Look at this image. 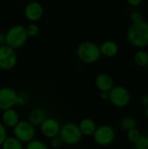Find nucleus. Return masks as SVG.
Instances as JSON below:
<instances>
[{
    "label": "nucleus",
    "instance_id": "nucleus-1",
    "mask_svg": "<svg viewBox=\"0 0 148 149\" xmlns=\"http://www.w3.org/2000/svg\"><path fill=\"white\" fill-rule=\"evenodd\" d=\"M128 43L136 48H144L148 45V22L143 20L139 24H132L126 31Z\"/></svg>",
    "mask_w": 148,
    "mask_h": 149
},
{
    "label": "nucleus",
    "instance_id": "nucleus-2",
    "mask_svg": "<svg viewBox=\"0 0 148 149\" xmlns=\"http://www.w3.org/2000/svg\"><path fill=\"white\" fill-rule=\"evenodd\" d=\"M77 56L84 64H94L99 61L101 57L99 46L92 41H84L77 47Z\"/></svg>",
    "mask_w": 148,
    "mask_h": 149
},
{
    "label": "nucleus",
    "instance_id": "nucleus-3",
    "mask_svg": "<svg viewBox=\"0 0 148 149\" xmlns=\"http://www.w3.org/2000/svg\"><path fill=\"white\" fill-rule=\"evenodd\" d=\"M28 38L25 26L23 24H14L5 32V45L15 50L23 47Z\"/></svg>",
    "mask_w": 148,
    "mask_h": 149
},
{
    "label": "nucleus",
    "instance_id": "nucleus-4",
    "mask_svg": "<svg viewBox=\"0 0 148 149\" xmlns=\"http://www.w3.org/2000/svg\"><path fill=\"white\" fill-rule=\"evenodd\" d=\"M58 136L62 140L63 143L68 146L79 144L83 138L79 125L74 122H67L61 126Z\"/></svg>",
    "mask_w": 148,
    "mask_h": 149
},
{
    "label": "nucleus",
    "instance_id": "nucleus-5",
    "mask_svg": "<svg viewBox=\"0 0 148 149\" xmlns=\"http://www.w3.org/2000/svg\"><path fill=\"white\" fill-rule=\"evenodd\" d=\"M131 93L123 86H114L109 92V101L116 107L123 108L131 102Z\"/></svg>",
    "mask_w": 148,
    "mask_h": 149
},
{
    "label": "nucleus",
    "instance_id": "nucleus-6",
    "mask_svg": "<svg viewBox=\"0 0 148 149\" xmlns=\"http://www.w3.org/2000/svg\"><path fill=\"white\" fill-rule=\"evenodd\" d=\"M13 136L23 144H27L35 139L36 128L27 120H20L12 128Z\"/></svg>",
    "mask_w": 148,
    "mask_h": 149
},
{
    "label": "nucleus",
    "instance_id": "nucleus-7",
    "mask_svg": "<svg viewBox=\"0 0 148 149\" xmlns=\"http://www.w3.org/2000/svg\"><path fill=\"white\" fill-rule=\"evenodd\" d=\"M94 142L100 147H107L113 143L116 139V131L110 125H101L97 127L93 135Z\"/></svg>",
    "mask_w": 148,
    "mask_h": 149
},
{
    "label": "nucleus",
    "instance_id": "nucleus-8",
    "mask_svg": "<svg viewBox=\"0 0 148 149\" xmlns=\"http://www.w3.org/2000/svg\"><path fill=\"white\" fill-rule=\"evenodd\" d=\"M17 64V54L15 49L3 45L0 46V69L10 71Z\"/></svg>",
    "mask_w": 148,
    "mask_h": 149
},
{
    "label": "nucleus",
    "instance_id": "nucleus-9",
    "mask_svg": "<svg viewBox=\"0 0 148 149\" xmlns=\"http://www.w3.org/2000/svg\"><path fill=\"white\" fill-rule=\"evenodd\" d=\"M24 14L30 23H37L44 15V7L38 1H31L24 6Z\"/></svg>",
    "mask_w": 148,
    "mask_h": 149
},
{
    "label": "nucleus",
    "instance_id": "nucleus-10",
    "mask_svg": "<svg viewBox=\"0 0 148 149\" xmlns=\"http://www.w3.org/2000/svg\"><path fill=\"white\" fill-rule=\"evenodd\" d=\"M17 93L11 87L3 86L0 88V111L14 108Z\"/></svg>",
    "mask_w": 148,
    "mask_h": 149
},
{
    "label": "nucleus",
    "instance_id": "nucleus-11",
    "mask_svg": "<svg viewBox=\"0 0 148 149\" xmlns=\"http://www.w3.org/2000/svg\"><path fill=\"white\" fill-rule=\"evenodd\" d=\"M60 127L61 125L54 118H46L39 126L40 132L43 134V136L49 140L56 136H58Z\"/></svg>",
    "mask_w": 148,
    "mask_h": 149
},
{
    "label": "nucleus",
    "instance_id": "nucleus-12",
    "mask_svg": "<svg viewBox=\"0 0 148 149\" xmlns=\"http://www.w3.org/2000/svg\"><path fill=\"white\" fill-rule=\"evenodd\" d=\"M95 86L99 92H110L114 86L113 79L107 73H99L95 78Z\"/></svg>",
    "mask_w": 148,
    "mask_h": 149
},
{
    "label": "nucleus",
    "instance_id": "nucleus-13",
    "mask_svg": "<svg viewBox=\"0 0 148 149\" xmlns=\"http://www.w3.org/2000/svg\"><path fill=\"white\" fill-rule=\"evenodd\" d=\"M1 120L5 127L13 128L20 121V118L17 110H15L14 108H10L3 111Z\"/></svg>",
    "mask_w": 148,
    "mask_h": 149
},
{
    "label": "nucleus",
    "instance_id": "nucleus-14",
    "mask_svg": "<svg viewBox=\"0 0 148 149\" xmlns=\"http://www.w3.org/2000/svg\"><path fill=\"white\" fill-rule=\"evenodd\" d=\"M99 51L101 56L106 58L115 57L120 51L119 45L113 40H106L99 45Z\"/></svg>",
    "mask_w": 148,
    "mask_h": 149
},
{
    "label": "nucleus",
    "instance_id": "nucleus-15",
    "mask_svg": "<svg viewBox=\"0 0 148 149\" xmlns=\"http://www.w3.org/2000/svg\"><path fill=\"white\" fill-rule=\"evenodd\" d=\"M46 118V113L43 108L35 107L29 112L27 115V121L36 127H39Z\"/></svg>",
    "mask_w": 148,
    "mask_h": 149
},
{
    "label": "nucleus",
    "instance_id": "nucleus-16",
    "mask_svg": "<svg viewBox=\"0 0 148 149\" xmlns=\"http://www.w3.org/2000/svg\"><path fill=\"white\" fill-rule=\"evenodd\" d=\"M79 127L83 136L91 137L93 135L97 128V125L92 119L85 118V119H82L80 122L79 123Z\"/></svg>",
    "mask_w": 148,
    "mask_h": 149
},
{
    "label": "nucleus",
    "instance_id": "nucleus-17",
    "mask_svg": "<svg viewBox=\"0 0 148 149\" xmlns=\"http://www.w3.org/2000/svg\"><path fill=\"white\" fill-rule=\"evenodd\" d=\"M133 61L139 67H147L148 64V52L142 49L137 51L133 56Z\"/></svg>",
    "mask_w": 148,
    "mask_h": 149
},
{
    "label": "nucleus",
    "instance_id": "nucleus-18",
    "mask_svg": "<svg viewBox=\"0 0 148 149\" xmlns=\"http://www.w3.org/2000/svg\"><path fill=\"white\" fill-rule=\"evenodd\" d=\"M1 148L2 149H24V144L14 136H8Z\"/></svg>",
    "mask_w": 148,
    "mask_h": 149
},
{
    "label": "nucleus",
    "instance_id": "nucleus-19",
    "mask_svg": "<svg viewBox=\"0 0 148 149\" xmlns=\"http://www.w3.org/2000/svg\"><path fill=\"white\" fill-rule=\"evenodd\" d=\"M120 127L127 132L133 128L137 127V120L131 116H125L120 120Z\"/></svg>",
    "mask_w": 148,
    "mask_h": 149
},
{
    "label": "nucleus",
    "instance_id": "nucleus-20",
    "mask_svg": "<svg viewBox=\"0 0 148 149\" xmlns=\"http://www.w3.org/2000/svg\"><path fill=\"white\" fill-rule=\"evenodd\" d=\"M25 31L28 38H35L39 34L40 29L37 23H29L25 26Z\"/></svg>",
    "mask_w": 148,
    "mask_h": 149
},
{
    "label": "nucleus",
    "instance_id": "nucleus-21",
    "mask_svg": "<svg viewBox=\"0 0 148 149\" xmlns=\"http://www.w3.org/2000/svg\"><path fill=\"white\" fill-rule=\"evenodd\" d=\"M24 149H50L48 145L41 140L34 139L31 141L28 142Z\"/></svg>",
    "mask_w": 148,
    "mask_h": 149
},
{
    "label": "nucleus",
    "instance_id": "nucleus-22",
    "mask_svg": "<svg viewBox=\"0 0 148 149\" xmlns=\"http://www.w3.org/2000/svg\"><path fill=\"white\" fill-rule=\"evenodd\" d=\"M133 149H148V135H141L140 138L133 143Z\"/></svg>",
    "mask_w": 148,
    "mask_h": 149
},
{
    "label": "nucleus",
    "instance_id": "nucleus-23",
    "mask_svg": "<svg viewBox=\"0 0 148 149\" xmlns=\"http://www.w3.org/2000/svg\"><path fill=\"white\" fill-rule=\"evenodd\" d=\"M126 136H127V139L129 140V141H131L133 144L140 138L141 134L136 127V128H133V129L127 131L126 132Z\"/></svg>",
    "mask_w": 148,
    "mask_h": 149
},
{
    "label": "nucleus",
    "instance_id": "nucleus-24",
    "mask_svg": "<svg viewBox=\"0 0 148 149\" xmlns=\"http://www.w3.org/2000/svg\"><path fill=\"white\" fill-rule=\"evenodd\" d=\"M27 99H28V96L27 94L25 93H20L18 94L17 93V99H16V103H15V107H24L26 102H27Z\"/></svg>",
    "mask_w": 148,
    "mask_h": 149
},
{
    "label": "nucleus",
    "instance_id": "nucleus-25",
    "mask_svg": "<svg viewBox=\"0 0 148 149\" xmlns=\"http://www.w3.org/2000/svg\"><path fill=\"white\" fill-rule=\"evenodd\" d=\"M64 145L62 140L59 138V136H56L52 139H50V147L53 149L60 148Z\"/></svg>",
    "mask_w": 148,
    "mask_h": 149
},
{
    "label": "nucleus",
    "instance_id": "nucleus-26",
    "mask_svg": "<svg viewBox=\"0 0 148 149\" xmlns=\"http://www.w3.org/2000/svg\"><path fill=\"white\" fill-rule=\"evenodd\" d=\"M130 18H131V21H132V24H139V23H140V22H142L144 20L142 14L140 12H139V11L133 12Z\"/></svg>",
    "mask_w": 148,
    "mask_h": 149
},
{
    "label": "nucleus",
    "instance_id": "nucleus-27",
    "mask_svg": "<svg viewBox=\"0 0 148 149\" xmlns=\"http://www.w3.org/2000/svg\"><path fill=\"white\" fill-rule=\"evenodd\" d=\"M7 137H8L7 128L3 126V124L2 122H0V147L4 142V141L6 140Z\"/></svg>",
    "mask_w": 148,
    "mask_h": 149
},
{
    "label": "nucleus",
    "instance_id": "nucleus-28",
    "mask_svg": "<svg viewBox=\"0 0 148 149\" xmlns=\"http://www.w3.org/2000/svg\"><path fill=\"white\" fill-rule=\"evenodd\" d=\"M126 3L130 5V6H133V7H137V6H140L141 3H142V1L143 0H126Z\"/></svg>",
    "mask_w": 148,
    "mask_h": 149
},
{
    "label": "nucleus",
    "instance_id": "nucleus-29",
    "mask_svg": "<svg viewBox=\"0 0 148 149\" xmlns=\"http://www.w3.org/2000/svg\"><path fill=\"white\" fill-rule=\"evenodd\" d=\"M140 104L144 107H148V94H144L140 97Z\"/></svg>",
    "mask_w": 148,
    "mask_h": 149
},
{
    "label": "nucleus",
    "instance_id": "nucleus-30",
    "mask_svg": "<svg viewBox=\"0 0 148 149\" xmlns=\"http://www.w3.org/2000/svg\"><path fill=\"white\" fill-rule=\"evenodd\" d=\"M99 97L102 100H109V92H100Z\"/></svg>",
    "mask_w": 148,
    "mask_h": 149
},
{
    "label": "nucleus",
    "instance_id": "nucleus-31",
    "mask_svg": "<svg viewBox=\"0 0 148 149\" xmlns=\"http://www.w3.org/2000/svg\"><path fill=\"white\" fill-rule=\"evenodd\" d=\"M5 45V33L0 31V46Z\"/></svg>",
    "mask_w": 148,
    "mask_h": 149
},
{
    "label": "nucleus",
    "instance_id": "nucleus-32",
    "mask_svg": "<svg viewBox=\"0 0 148 149\" xmlns=\"http://www.w3.org/2000/svg\"><path fill=\"white\" fill-rule=\"evenodd\" d=\"M146 116H147V118L148 119V107H146Z\"/></svg>",
    "mask_w": 148,
    "mask_h": 149
},
{
    "label": "nucleus",
    "instance_id": "nucleus-33",
    "mask_svg": "<svg viewBox=\"0 0 148 149\" xmlns=\"http://www.w3.org/2000/svg\"><path fill=\"white\" fill-rule=\"evenodd\" d=\"M146 68H147V70L148 71V64H147V67H146Z\"/></svg>",
    "mask_w": 148,
    "mask_h": 149
},
{
    "label": "nucleus",
    "instance_id": "nucleus-34",
    "mask_svg": "<svg viewBox=\"0 0 148 149\" xmlns=\"http://www.w3.org/2000/svg\"><path fill=\"white\" fill-rule=\"evenodd\" d=\"M0 1H4V0H0Z\"/></svg>",
    "mask_w": 148,
    "mask_h": 149
},
{
    "label": "nucleus",
    "instance_id": "nucleus-35",
    "mask_svg": "<svg viewBox=\"0 0 148 149\" xmlns=\"http://www.w3.org/2000/svg\"><path fill=\"white\" fill-rule=\"evenodd\" d=\"M85 149H88V148H85Z\"/></svg>",
    "mask_w": 148,
    "mask_h": 149
}]
</instances>
